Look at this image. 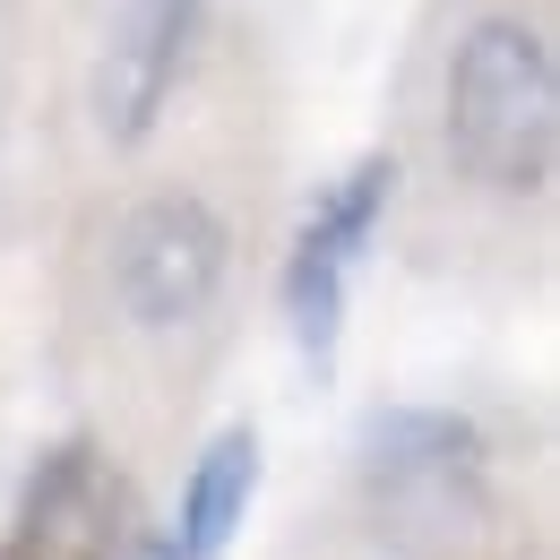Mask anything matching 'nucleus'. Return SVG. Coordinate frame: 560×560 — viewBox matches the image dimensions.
<instances>
[{
  "label": "nucleus",
  "instance_id": "obj_1",
  "mask_svg": "<svg viewBox=\"0 0 560 560\" xmlns=\"http://www.w3.org/2000/svg\"><path fill=\"white\" fill-rule=\"evenodd\" d=\"M362 526L388 560H475L491 535V440L448 406L371 415Z\"/></svg>",
  "mask_w": 560,
  "mask_h": 560
},
{
  "label": "nucleus",
  "instance_id": "obj_2",
  "mask_svg": "<svg viewBox=\"0 0 560 560\" xmlns=\"http://www.w3.org/2000/svg\"><path fill=\"white\" fill-rule=\"evenodd\" d=\"M560 147L552 44L526 18H483L448 52V155L483 190H544Z\"/></svg>",
  "mask_w": 560,
  "mask_h": 560
},
{
  "label": "nucleus",
  "instance_id": "obj_3",
  "mask_svg": "<svg viewBox=\"0 0 560 560\" xmlns=\"http://www.w3.org/2000/svg\"><path fill=\"white\" fill-rule=\"evenodd\" d=\"M233 233L199 190H147L139 208L113 224V302L130 328H190L224 284Z\"/></svg>",
  "mask_w": 560,
  "mask_h": 560
},
{
  "label": "nucleus",
  "instance_id": "obj_4",
  "mask_svg": "<svg viewBox=\"0 0 560 560\" xmlns=\"http://www.w3.org/2000/svg\"><path fill=\"white\" fill-rule=\"evenodd\" d=\"M397 199V155H362L346 164L319 208L302 215L293 233V259H284V319H293V346L311 353V371L337 362V337H346V277L362 259V242L380 233V215Z\"/></svg>",
  "mask_w": 560,
  "mask_h": 560
},
{
  "label": "nucleus",
  "instance_id": "obj_5",
  "mask_svg": "<svg viewBox=\"0 0 560 560\" xmlns=\"http://www.w3.org/2000/svg\"><path fill=\"white\" fill-rule=\"evenodd\" d=\"M199 18H208V0H113L104 44H95V78H86L95 130L113 147H139L164 121V95L190 61Z\"/></svg>",
  "mask_w": 560,
  "mask_h": 560
},
{
  "label": "nucleus",
  "instance_id": "obj_6",
  "mask_svg": "<svg viewBox=\"0 0 560 560\" xmlns=\"http://www.w3.org/2000/svg\"><path fill=\"white\" fill-rule=\"evenodd\" d=\"M250 500H259V431L233 422V431H215L199 448V466L182 483V517L164 535L173 560H224L233 535H242V517H250Z\"/></svg>",
  "mask_w": 560,
  "mask_h": 560
},
{
  "label": "nucleus",
  "instance_id": "obj_7",
  "mask_svg": "<svg viewBox=\"0 0 560 560\" xmlns=\"http://www.w3.org/2000/svg\"><path fill=\"white\" fill-rule=\"evenodd\" d=\"M121 560H173V544H164V535H139V544H130Z\"/></svg>",
  "mask_w": 560,
  "mask_h": 560
}]
</instances>
